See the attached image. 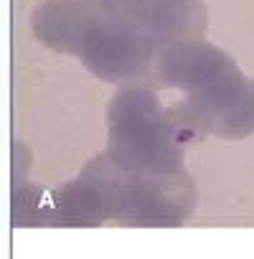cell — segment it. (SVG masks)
<instances>
[{
    "label": "cell",
    "mask_w": 254,
    "mask_h": 259,
    "mask_svg": "<svg viewBox=\"0 0 254 259\" xmlns=\"http://www.w3.org/2000/svg\"><path fill=\"white\" fill-rule=\"evenodd\" d=\"M31 165L28 150L23 145H13V186L26 183V168Z\"/></svg>",
    "instance_id": "ba28073f"
},
{
    "label": "cell",
    "mask_w": 254,
    "mask_h": 259,
    "mask_svg": "<svg viewBox=\"0 0 254 259\" xmlns=\"http://www.w3.org/2000/svg\"><path fill=\"white\" fill-rule=\"evenodd\" d=\"M119 168L107 153L94 155L79 178L46 193L44 224L99 226L114 216V183Z\"/></svg>",
    "instance_id": "5b68a950"
},
{
    "label": "cell",
    "mask_w": 254,
    "mask_h": 259,
    "mask_svg": "<svg viewBox=\"0 0 254 259\" xmlns=\"http://www.w3.org/2000/svg\"><path fill=\"white\" fill-rule=\"evenodd\" d=\"M117 8L138 23L158 49L203 38L208 26V11L201 0H122Z\"/></svg>",
    "instance_id": "8992f818"
},
{
    "label": "cell",
    "mask_w": 254,
    "mask_h": 259,
    "mask_svg": "<svg viewBox=\"0 0 254 259\" xmlns=\"http://www.w3.org/2000/svg\"><path fill=\"white\" fill-rule=\"evenodd\" d=\"M191 143L171 119L158 94L140 84L122 87L107 104V155L130 176H173L186 170Z\"/></svg>",
    "instance_id": "7a4b0ae2"
},
{
    "label": "cell",
    "mask_w": 254,
    "mask_h": 259,
    "mask_svg": "<svg viewBox=\"0 0 254 259\" xmlns=\"http://www.w3.org/2000/svg\"><path fill=\"white\" fill-rule=\"evenodd\" d=\"M97 13L99 3L92 0H41L31 13V28L36 41L46 49L79 56Z\"/></svg>",
    "instance_id": "52a82bcc"
},
{
    "label": "cell",
    "mask_w": 254,
    "mask_h": 259,
    "mask_svg": "<svg viewBox=\"0 0 254 259\" xmlns=\"http://www.w3.org/2000/svg\"><path fill=\"white\" fill-rule=\"evenodd\" d=\"M155 79L183 92V99L168 107V114L188 143L206 135L224 140L254 135V79L244 76L219 46L188 38L160 49Z\"/></svg>",
    "instance_id": "6da1fadb"
},
{
    "label": "cell",
    "mask_w": 254,
    "mask_h": 259,
    "mask_svg": "<svg viewBox=\"0 0 254 259\" xmlns=\"http://www.w3.org/2000/svg\"><path fill=\"white\" fill-rule=\"evenodd\" d=\"M160 49L117 6H99V13L81 44V64L102 81L127 84L150 74Z\"/></svg>",
    "instance_id": "3957f363"
},
{
    "label": "cell",
    "mask_w": 254,
    "mask_h": 259,
    "mask_svg": "<svg viewBox=\"0 0 254 259\" xmlns=\"http://www.w3.org/2000/svg\"><path fill=\"white\" fill-rule=\"evenodd\" d=\"M92 3H99V6H119L122 0H92Z\"/></svg>",
    "instance_id": "9c48e42d"
},
{
    "label": "cell",
    "mask_w": 254,
    "mask_h": 259,
    "mask_svg": "<svg viewBox=\"0 0 254 259\" xmlns=\"http://www.w3.org/2000/svg\"><path fill=\"white\" fill-rule=\"evenodd\" d=\"M198 203L196 183L186 170L173 176H130L119 170L114 219L124 226H181Z\"/></svg>",
    "instance_id": "277c9868"
}]
</instances>
